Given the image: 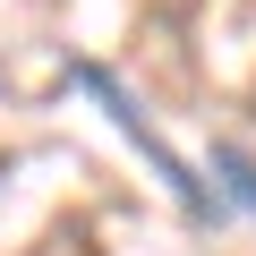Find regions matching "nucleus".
Wrapping results in <instances>:
<instances>
[{"mask_svg":"<svg viewBox=\"0 0 256 256\" xmlns=\"http://www.w3.org/2000/svg\"><path fill=\"white\" fill-rule=\"evenodd\" d=\"M214 171H222V180H230V196H239V205L256 214V162H248L239 146H214Z\"/></svg>","mask_w":256,"mask_h":256,"instance_id":"f03ea898","label":"nucleus"},{"mask_svg":"<svg viewBox=\"0 0 256 256\" xmlns=\"http://www.w3.org/2000/svg\"><path fill=\"white\" fill-rule=\"evenodd\" d=\"M77 86H86V94H102V102H111V120H120V128H128V137H137V154H146V162H154V171H162V180H171V196H180V205H188V214H222V196H214V188H196V171H188V162H180V154H171V146H162V137H154V128H146V120H137V102H128V94H120V86H111V77H102V68H77Z\"/></svg>","mask_w":256,"mask_h":256,"instance_id":"f257e3e1","label":"nucleus"}]
</instances>
